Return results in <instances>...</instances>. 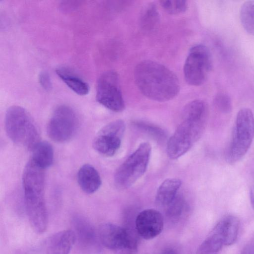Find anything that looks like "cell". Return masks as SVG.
<instances>
[{
	"label": "cell",
	"mask_w": 254,
	"mask_h": 254,
	"mask_svg": "<svg viewBox=\"0 0 254 254\" xmlns=\"http://www.w3.org/2000/svg\"><path fill=\"white\" fill-rule=\"evenodd\" d=\"M135 84L147 98L168 101L179 94L180 85L177 75L165 65L151 60L139 63L134 70Z\"/></svg>",
	"instance_id": "6da1fadb"
},
{
	"label": "cell",
	"mask_w": 254,
	"mask_h": 254,
	"mask_svg": "<svg viewBox=\"0 0 254 254\" xmlns=\"http://www.w3.org/2000/svg\"><path fill=\"white\" fill-rule=\"evenodd\" d=\"M44 170L30 159L25 166L22 176L26 213L31 226L38 234L44 233L48 224L44 196Z\"/></svg>",
	"instance_id": "7a4b0ae2"
},
{
	"label": "cell",
	"mask_w": 254,
	"mask_h": 254,
	"mask_svg": "<svg viewBox=\"0 0 254 254\" xmlns=\"http://www.w3.org/2000/svg\"><path fill=\"white\" fill-rule=\"evenodd\" d=\"M5 127L10 140L32 150L40 140L38 129L30 114L19 106L9 107L5 113Z\"/></svg>",
	"instance_id": "3957f363"
},
{
	"label": "cell",
	"mask_w": 254,
	"mask_h": 254,
	"mask_svg": "<svg viewBox=\"0 0 254 254\" xmlns=\"http://www.w3.org/2000/svg\"><path fill=\"white\" fill-rule=\"evenodd\" d=\"M208 117H182V121L167 144L168 157L175 160L187 152L202 135Z\"/></svg>",
	"instance_id": "277c9868"
},
{
	"label": "cell",
	"mask_w": 254,
	"mask_h": 254,
	"mask_svg": "<svg viewBox=\"0 0 254 254\" xmlns=\"http://www.w3.org/2000/svg\"><path fill=\"white\" fill-rule=\"evenodd\" d=\"M254 138V116L248 108L238 112L230 143L226 153L230 164L240 160L247 153Z\"/></svg>",
	"instance_id": "5b68a950"
},
{
	"label": "cell",
	"mask_w": 254,
	"mask_h": 254,
	"mask_svg": "<svg viewBox=\"0 0 254 254\" xmlns=\"http://www.w3.org/2000/svg\"><path fill=\"white\" fill-rule=\"evenodd\" d=\"M151 152L147 142L141 143L117 169L114 175L116 186L121 189L129 188L146 171Z\"/></svg>",
	"instance_id": "8992f818"
},
{
	"label": "cell",
	"mask_w": 254,
	"mask_h": 254,
	"mask_svg": "<svg viewBox=\"0 0 254 254\" xmlns=\"http://www.w3.org/2000/svg\"><path fill=\"white\" fill-rule=\"evenodd\" d=\"M97 233L99 242L107 249L118 254H137V233L132 230L105 223L100 225Z\"/></svg>",
	"instance_id": "52a82bcc"
},
{
	"label": "cell",
	"mask_w": 254,
	"mask_h": 254,
	"mask_svg": "<svg viewBox=\"0 0 254 254\" xmlns=\"http://www.w3.org/2000/svg\"><path fill=\"white\" fill-rule=\"evenodd\" d=\"M209 50L202 44L192 46L190 50L184 66L186 82L192 86H200L206 81L212 68Z\"/></svg>",
	"instance_id": "ba28073f"
},
{
	"label": "cell",
	"mask_w": 254,
	"mask_h": 254,
	"mask_svg": "<svg viewBox=\"0 0 254 254\" xmlns=\"http://www.w3.org/2000/svg\"><path fill=\"white\" fill-rule=\"evenodd\" d=\"M78 127V119L74 111L66 105L58 107L48 123L47 132L53 141L63 143L70 140Z\"/></svg>",
	"instance_id": "9c48e42d"
},
{
	"label": "cell",
	"mask_w": 254,
	"mask_h": 254,
	"mask_svg": "<svg viewBox=\"0 0 254 254\" xmlns=\"http://www.w3.org/2000/svg\"><path fill=\"white\" fill-rule=\"evenodd\" d=\"M96 100L110 110L120 112L125 108L118 74L114 70L103 73L96 87Z\"/></svg>",
	"instance_id": "30bf717a"
},
{
	"label": "cell",
	"mask_w": 254,
	"mask_h": 254,
	"mask_svg": "<svg viewBox=\"0 0 254 254\" xmlns=\"http://www.w3.org/2000/svg\"><path fill=\"white\" fill-rule=\"evenodd\" d=\"M125 128V122L122 120L108 123L95 136L93 141L94 149L103 156H113L121 147Z\"/></svg>",
	"instance_id": "8fae6325"
},
{
	"label": "cell",
	"mask_w": 254,
	"mask_h": 254,
	"mask_svg": "<svg viewBox=\"0 0 254 254\" xmlns=\"http://www.w3.org/2000/svg\"><path fill=\"white\" fill-rule=\"evenodd\" d=\"M135 227L138 235L143 239H153L159 235L163 229V216L156 209L143 210L136 216Z\"/></svg>",
	"instance_id": "7c38bea8"
},
{
	"label": "cell",
	"mask_w": 254,
	"mask_h": 254,
	"mask_svg": "<svg viewBox=\"0 0 254 254\" xmlns=\"http://www.w3.org/2000/svg\"><path fill=\"white\" fill-rule=\"evenodd\" d=\"M76 237L71 230L58 232L48 237L42 246V254H69Z\"/></svg>",
	"instance_id": "4fadbf2b"
},
{
	"label": "cell",
	"mask_w": 254,
	"mask_h": 254,
	"mask_svg": "<svg viewBox=\"0 0 254 254\" xmlns=\"http://www.w3.org/2000/svg\"><path fill=\"white\" fill-rule=\"evenodd\" d=\"M226 246L225 236L220 221L198 247L196 254H217Z\"/></svg>",
	"instance_id": "5bb4252c"
},
{
	"label": "cell",
	"mask_w": 254,
	"mask_h": 254,
	"mask_svg": "<svg viewBox=\"0 0 254 254\" xmlns=\"http://www.w3.org/2000/svg\"><path fill=\"white\" fill-rule=\"evenodd\" d=\"M77 182L81 190L88 194L96 192L102 184L98 172L90 164H84L80 168L77 173Z\"/></svg>",
	"instance_id": "9a60e30c"
},
{
	"label": "cell",
	"mask_w": 254,
	"mask_h": 254,
	"mask_svg": "<svg viewBox=\"0 0 254 254\" xmlns=\"http://www.w3.org/2000/svg\"><path fill=\"white\" fill-rule=\"evenodd\" d=\"M181 184V181L177 178L164 180L157 190L155 199L156 205L165 209L177 195Z\"/></svg>",
	"instance_id": "2e32d148"
},
{
	"label": "cell",
	"mask_w": 254,
	"mask_h": 254,
	"mask_svg": "<svg viewBox=\"0 0 254 254\" xmlns=\"http://www.w3.org/2000/svg\"><path fill=\"white\" fill-rule=\"evenodd\" d=\"M56 72L65 84L77 94L83 96L88 93L89 86L87 83L68 68L59 67Z\"/></svg>",
	"instance_id": "e0dca14e"
},
{
	"label": "cell",
	"mask_w": 254,
	"mask_h": 254,
	"mask_svg": "<svg viewBox=\"0 0 254 254\" xmlns=\"http://www.w3.org/2000/svg\"><path fill=\"white\" fill-rule=\"evenodd\" d=\"M31 159L40 168L46 169L53 164L54 150L51 144L46 141H40L32 149Z\"/></svg>",
	"instance_id": "ac0fdd59"
},
{
	"label": "cell",
	"mask_w": 254,
	"mask_h": 254,
	"mask_svg": "<svg viewBox=\"0 0 254 254\" xmlns=\"http://www.w3.org/2000/svg\"><path fill=\"white\" fill-rule=\"evenodd\" d=\"M75 228L79 240L85 248L94 247L97 241L94 230L91 225L86 220L77 218L74 220Z\"/></svg>",
	"instance_id": "d6986e66"
},
{
	"label": "cell",
	"mask_w": 254,
	"mask_h": 254,
	"mask_svg": "<svg viewBox=\"0 0 254 254\" xmlns=\"http://www.w3.org/2000/svg\"><path fill=\"white\" fill-rule=\"evenodd\" d=\"M226 241V246L233 244L237 240L240 228V222L234 215H227L220 220Z\"/></svg>",
	"instance_id": "ffe728a7"
},
{
	"label": "cell",
	"mask_w": 254,
	"mask_h": 254,
	"mask_svg": "<svg viewBox=\"0 0 254 254\" xmlns=\"http://www.w3.org/2000/svg\"><path fill=\"white\" fill-rule=\"evenodd\" d=\"M241 24L249 34L254 36V0L245 1L240 10Z\"/></svg>",
	"instance_id": "44dd1931"
},
{
	"label": "cell",
	"mask_w": 254,
	"mask_h": 254,
	"mask_svg": "<svg viewBox=\"0 0 254 254\" xmlns=\"http://www.w3.org/2000/svg\"><path fill=\"white\" fill-rule=\"evenodd\" d=\"M159 19V14L155 4L151 3L145 7L141 18V24L148 29L154 28Z\"/></svg>",
	"instance_id": "7402d4cb"
},
{
	"label": "cell",
	"mask_w": 254,
	"mask_h": 254,
	"mask_svg": "<svg viewBox=\"0 0 254 254\" xmlns=\"http://www.w3.org/2000/svg\"><path fill=\"white\" fill-rule=\"evenodd\" d=\"M185 206L183 197L178 194L174 199L164 209L166 216L173 219L176 220L183 213Z\"/></svg>",
	"instance_id": "603a6c76"
},
{
	"label": "cell",
	"mask_w": 254,
	"mask_h": 254,
	"mask_svg": "<svg viewBox=\"0 0 254 254\" xmlns=\"http://www.w3.org/2000/svg\"><path fill=\"white\" fill-rule=\"evenodd\" d=\"M163 8L171 14H178L184 13L188 8V3L186 0H160Z\"/></svg>",
	"instance_id": "cb8c5ba5"
},
{
	"label": "cell",
	"mask_w": 254,
	"mask_h": 254,
	"mask_svg": "<svg viewBox=\"0 0 254 254\" xmlns=\"http://www.w3.org/2000/svg\"><path fill=\"white\" fill-rule=\"evenodd\" d=\"M214 103L216 108L221 112L228 113L231 110V100L226 94H218L215 98Z\"/></svg>",
	"instance_id": "d4e9b609"
},
{
	"label": "cell",
	"mask_w": 254,
	"mask_h": 254,
	"mask_svg": "<svg viewBox=\"0 0 254 254\" xmlns=\"http://www.w3.org/2000/svg\"><path fill=\"white\" fill-rule=\"evenodd\" d=\"M39 81L42 87L46 90L51 89L52 84L50 76L46 71L41 72L39 75Z\"/></svg>",
	"instance_id": "484cf974"
},
{
	"label": "cell",
	"mask_w": 254,
	"mask_h": 254,
	"mask_svg": "<svg viewBox=\"0 0 254 254\" xmlns=\"http://www.w3.org/2000/svg\"><path fill=\"white\" fill-rule=\"evenodd\" d=\"M241 254H254V235L247 243Z\"/></svg>",
	"instance_id": "4316f807"
},
{
	"label": "cell",
	"mask_w": 254,
	"mask_h": 254,
	"mask_svg": "<svg viewBox=\"0 0 254 254\" xmlns=\"http://www.w3.org/2000/svg\"><path fill=\"white\" fill-rule=\"evenodd\" d=\"M250 198L252 206L254 209V186L251 187L250 190Z\"/></svg>",
	"instance_id": "83f0119b"
},
{
	"label": "cell",
	"mask_w": 254,
	"mask_h": 254,
	"mask_svg": "<svg viewBox=\"0 0 254 254\" xmlns=\"http://www.w3.org/2000/svg\"><path fill=\"white\" fill-rule=\"evenodd\" d=\"M162 254H178L176 250L174 249H168L165 250Z\"/></svg>",
	"instance_id": "f1b7e54d"
}]
</instances>
